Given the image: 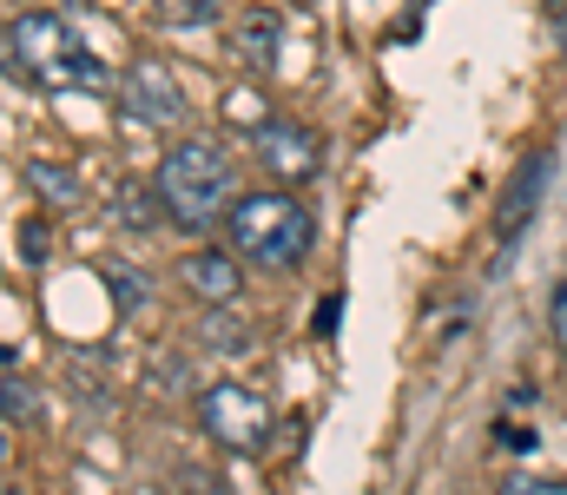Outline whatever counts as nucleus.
I'll list each match as a JSON object with an SVG mask.
<instances>
[{"label": "nucleus", "mask_w": 567, "mask_h": 495, "mask_svg": "<svg viewBox=\"0 0 567 495\" xmlns=\"http://www.w3.org/2000/svg\"><path fill=\"white\" fill-rule=\"evenodd\" d=\"M106 278H113V298H120V305H133V311L145 305V285H140L145 271H126V265H113Z\"/></svg>", "instance_id": "nucleus-14"}, {"label": "nucleus", "mask_w": 567, "mask_h": 495, "mask_svg": "<svg viewBox=\"0 0 567 495\" xmlns=\"http://www.w3.org/2000/svg\"><path fill=\"white\" fill-rule=\"evenodd\" d=\"M310 212L297 205V198H284V192H258V198H238L231 212H225V245L245 258V265H258V271H290V265H303L310 258Z\"/></svg>", "instance_id": "nucleus-3"}, {"label": "nucleus", "mask_w": 567, "mask_h": 495, "mask_svg": "<svg viewBox=\"0 0 567 495\" xmlns=\"http://www.w3.org/2000/svg\"><path fill=\"white\" fill-rule=\"evenodd\" d=\"M178 278H185V291L192 298H205V305H231L238 298V251H192L185 265H178Z\"/></svg>", "instance_id": "nucleus-8"}, {"label": "nucleus", "mask_w": 567, "mask_h": 495, "mask_svg": "<svg viewBox=\"0 0 567 495\" xmlns=\"http://www.w3.org/2000/svg\"><path fill=\"white\" fill-rule=\"evenodd\" d=\"M33 410H40V403H33V383H27V377H20V363L7 357V423L20 430V423H33Z\"/></svg>", "instance_id": "nucleus-13"}, {"label": "nucleus", "mask_w": 567, "mask_h": 495, "mask_svg": "<svg viewBox=\"0 0 567 495\" xmlns=\"http://www.w3.org/2000/svg\"><path fill=\"white\" fill-rule=\"evenodd\" d=\"M152 13L165 27H212L225 13V0H152Z\"/></svg>", "instance_id": "nucleus-11"}, {"label": "nucleus", "mask_w": 567, "mask_h": 495, "mask_svg": "<svg viewBox=\"0 0 567 495\" xmlns=\"http://www.w3.org/2000/svg\"><path fill=\"white\" fill-rule=\"evenodd\" d=\"M27 185L47 198V205H80V178L66 172V165H47V159H33L27 165Z\"/></svg>", "instance_id": "nucleus-10"}, {"label": "nucleus", "mask_w": 567, "mask_h": 495, "mask_svg": "<svg viewBox=\"0 0 567 495\" xmlns=\"http://www.w3.org/2000/svg\"><path fill=\"white\" fill-rule=\"evenodd\" d=\"M120 106H126V120H140V126H178V120H185V86L172 80L165 60H133L126 80H120Z\"/></svg>", "instance_id": "nucleus-5"}, {"label": "nucleus", "mask_w": 567, "mask_h": 495, "mask_svg": "<svg viewBox=\"0 0 567 495\" xmlns=\"http://www.w3.org/2000/svg\"><path fill=\"white\" fill-rule=\"evenodd\" d=\"M258 159L265 172H278V178H310L317 172V133L310 126H297V120H258Z\"/></svg>", "instance_id": "nucleus-6"}, {"label": "nucleus", "mask_w": 567, "mask_h": 495, "mask_svg": "<svg viewBox=\"0 0 567 495\" xmlns=\"http://www.w3.org/2000/svg\"><path fill=\"white\" fill-rule=\"evenodd\" d=\"M535 185H542V159L522 165V178H515V198L502 205V238H515V231H522V218H528V205H535Z\"/></svg>", "instance_id": "nucleus-12"}, {"label": "nucleus", "mask_w": 567, "mask_h": 495, "mask_svg": "<svg viewBox=\"0 0 567 495\" xmlns=\"http://www.w3.org/2000/svg\"><path fill=\"white\" fill-rule=\"evenodd\" d=\"M198 416H205V430L225 443V450H265L271 443V410H265V396L251 390V383H212L205 390V403H198Z\"/></svg>", "instance_id": "nucleus-4"}, {"label": "nucleus", "mask_w": 567, "mask_h": 495, "mask_svg": "<svg viewBox=\"0 0 567 495\" xmlns=\"http://www.w3.org/2000/svg\"><path fill=\"white\" fill-rule=\"evenodd\" d=\"M278 47H284V20L271 7H245L231 20V60L245 73H278Z\"/></svg>", "instance_id": "nucleus-7"}, {"label": "nucleus", "mask_w": 567, "mask_h": 495, "mask_svg": "<svg viewBox=\"0 0 567 495\" xmlns=\"http://www.w3.org/2000/svg\"><path fill=\"white\" fill-rule=\"evenodd\" d=\"M548 330H555V350L567 357V278H561V291H555V305H548Z\"/></svg>", "instance_id": "nucleus-15"}, {"label": "nucleus", "mask_w": 567, "mask_h": 495, "mask_svg": "<svg viewBox=\"0 0 567 495\" xmlns=\"http://www.w3.org/2000/svg\"><path fill=\"white\" fill-rule=\"evenodd\" d=\"M7 66L27 80V86H47V93H73V86H106L100 60L73 40V27L60 13H13L7 20Z\"/></svg>", "instance_id": "nucleus-2"}, {"label": "nucleus", "mask_w": 567, "mask_h": 495, "mask_svg": "<svg viewBox=\"0 0 567 495\" xmlns=\"http://www.w3.org/2000/svg\"><path fill=\"white\" fill-rule=\"evenodd\" d=\"M158 198H165V218L185 225V231H212L225 225V212L238 205V165L225 159L218 140H178L158 172H152Z\"/></svg>", "instance_id": "nucleus-1"}, {"label": "nucleus", "mask_w": 567, "mask_h": 495, "mask_svg": "<svg viewBox=\"0 0 567 495\" xmlns=\"http://www.w3.org/2000/svg\"><path fill=\"white\" fill-rule=\"evenodd\" d=\"M158 212H165L158 185H152V192L133 185V178H120V185H113V225H126V231H158Z\"/></svg>", "instance_id": "nucleus-9"}]
</instances>
